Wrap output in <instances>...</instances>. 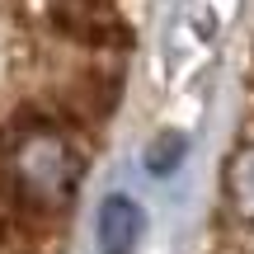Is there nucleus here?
<instances>
[{"instance_id": "obj_1", "label": "nucleus", "mask_w": 254, "mask_h": 254, "mask_svg": "<svg viewBox=\"0 0 254 254\" xmlns=\"http://www.w3.org/2000/svg\"><path fill=\"white\" fill-rule=\"evenodd\" d=\"M0 160H5V184L14 202H24L28 212H66L75 202L85 160L57 123H14L0 141Z\"/></svg>"}, {"instance_id": "obj_2", "label": "nucleus", "mask_w": 254, "mask_h": 254, "mask_svg": "<svg viewBox=\"0 0 254 254\" xmlns=\"http://www.w3.org/2000/svg\"><path fill=\"white\" fill-rule=\"evenodd\" d=\"M52 14L75 43H90V47L123 43V19L113 0H52Z\"/></svg>"}, {"instance_id": "obj_3", "label": "nucleus", "mask_w": 254, "mask_h": 254, "mask_svg": "<svg viewBox=\"0 0 254 254\" xmlns=\"http://www.w3.org/2000/svg\"><path fill=\"white\" fill-rule=\"evenodd\" d=\"M136 236H141V207L123 193L104 198L99 207V250L104 254H132Z\"/></svg>"}, {"instance_id": "obj_4", "label": "nucleus", "mask_w": 254, "mask_h": 254, "mask_svg": "<svg viewBox=\"0 0 254 254\" xmlns=\"http://www.w3.org/2000/svg\"><path fill=\"white\" fill-rule=\"evenodd\" d=\"M226 202L240 221H254V141L226 160Z\"/></svg>"}, {"instance_id": "obj_5", "label": "nucleus", "mask_w": 254, "mask_h": 254, "mask_svg": "<svg viewBox=\"0 0 254 254\" xmlns=\"http://www.w3.org/2000/svg\"><path fill=\"white\" fill-rule=\"evenodd\" d=\"M179 155H184V141H179V136H174V141L165 136V141L151 151V170H155V174H170V165L179 160Z\"/></svg>"}]
</instances>
